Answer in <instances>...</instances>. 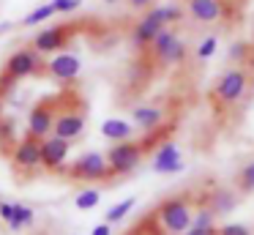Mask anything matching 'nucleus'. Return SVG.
<instances>
[{
  "label": "nucleus",
  "mask_w": 254,
  "mask_h": 235,
  "mask_svg": "<svg viewBox=\"0 0 254 235\" xmlns=\"http://www.w3.org/2000/svg\"><path fill=\"white\" fill-rule=\"evenodd\" d=\"M11 158H14V167L22 169V172H33V169H39L41 167V140L25 134L22 140L17 142Z\"/></svg>",
  "instance_id": "obj_10"
},
{
  "label": "nucleus",
  "mask_w": 254,
  "mask_h": 235,
  "mask_svg": "<svg viewBox=\"0 0 254 235\" xmlns=\"http://www.w3.org/2000/svg\"><path fill=\"white\" fill-rule=\"evenodd\" d=\"M150 11H153V16H156V19H161L164 25H175V22L183 19V8H181V5H175V3L153 5Z\"/></svg>",
  "instance_id": "obj_18"
},
{
  "label": "nucleus",
  "mask_w": 254,
  "mask_h": 235,
  "mask_svg": "<svg viewBox=\"0 0 254 235\" xmlns=\"http://www.w3.org/2000/svg\"><path fill=\"white\" fill-rule=\"evenodd\" d=\"M126 235H139V230H134V233H126Z\"/></svg>",
  "instance_id": "obj_36"
},
{
  "label": "nucleus",
  "mask_w": 254,
  "mask_h": 235,
  "mask_svg": "<svg viewBox=\"0 0 254 235\" xmlns=\"http://www.w3.org/2000/svg\"><path fill=\"white\" fill-rule=\"evenodd\" d=\"M150 3H153V0H128V5H131V8H148Z\"/></svg>",
  "instance_id": "obj_33"
},
{
  "label": "nucleus",
  "mask_w": 254,
  "mask_h": 235,
  "mask_svg": "<svg viewBox=\"0 0 254 235\" xmlns=\"http://www.w3.org/2000/svg\"><path fill=\"white\" fill-rule=\"evenodd\" d=\"M243 66H246L249 74H254V44H249V58H246V63H243Z\"/></svg>",
  "instance_id": "obj_32"
},
{
  "label": "nucleus",
  "mask_w": 254,
  "mask_h": 235,
  "mask_svg": "<svg viewBox=\"0 0 254 235\" xmlns=\"http://www.w3.org/2000/svg\"><path fill=\"white\" fill-rule=\"evenodd\" d=\"M28 224H33V211H30L28 205H19V202H17L8 227H11V230H22V227H28Z\"/></svg>",
  "instance_id": "obj_21"
},
{
  "label": "nucleus",
  "mask_w": 254,
  "mask_h": 235,
  "mask_svg": "<svg viewBox=\"0 0 254 235\" xmlns=\"http://www.w3.org/2000/svg\"><path fill=\"white\" fill-rule=\"evenodd\" d=\"M191 216H194V202L186 194L178 197H167L153 213V222L161 227V235H183L191 227Z\"/></svg>",
  "instance_id": "obj_1"
},
{
  "label": "nucleus",
  "mask_w": 254,
  "mask_h": 235,
  "mask_svg": "<svg viewBox=\"0 0 254 235\" xmlns=\"http://www.w3.org/2000/svg\"><path fill=\"white\" fill-rule=\"evenodd\" d=\"M175 38H178V36H175V30H172L170 25L161 27V30L156 33V38L150 41V52H153V58L164 63L167 55H170V49H172V44H175Z\"/></svg>",
  "instance_id": "obj_16"
},
{
  "label": "nucleus",
  "mask_w": 254,
  "mask_h": 235,
  "mask_svg": "<svg viewBox=\"0 0 254 235\" xmlns=\"http://www.w3.org/2000/svg\"><path fill=\"white\" fill-rule=\"evenodd\" d=\"M227 58L232 60V63H246V58H249V44L246 41H235L230 47V52H227Z\"/></svg>",
  "instance_id": "obj_26"
},
{
  "label": "nucleus",
  "mask_w": 254,
  "mask_h": 235,
  "mask_svg": "<svg viewBox=\"0 0 254 235\" xmlns=\"http://www.w3.org/2000/svg\"><path fill=\"white\" fill-rule=\"evenodd\" d=\"M183 58H186V44H183L181 38H175V44H172V49H170L164 63H183Z\"/></svg>",
  "instance_id": "obj_29"
},
{
  "label": "nucleus",
  "mask_w": 254,
  "mask_h": 235,
  "mask_svg": "<svg viewBox=\"0 0 254 235\" xmlns=\"http://www.w3.org/2000/svg\"><path fill=\"white\" fill-rule=\"evenodd\" d=\"M99 200H101L99 189H85V191H79V194H77V208H79V211H88V208L99 205Z\"/></svg>",
  "instance_id": "obj_23"
},
{
  "label": "nucleus",
  "mask_w": 254,
  "mask_h": 235,
  "mask_svg": "<svg viewBox=\"0 0 254 235\" xmlns=\"http://www.w3.org/2000/svg\"><path fill=\"white\" fill-rule=\"evenodd\" d=\"M44 69V63H41V55L36 52V49H17V52L11 55V58L6 60V66H3V82L0 85H14V82H22L28 79V77L39 74V71Z\"/></svg>",
  "instance_id": "obj_4"
},
{
  "label": "nucleus",
  "mask_w": 254,
  "mask_h": 235,
  "mask_svg": "<svg viewBox=\"0 0 254 235\" xmlns=\"http://www.w3.org/2000/svg\"><path fill=\"white\" fill-rule=\"evenodd\" d=\"M68 153H71V142L63 140V137H44L41 140V167L50 169V172H61L63 164H66Z\"/></svg>",
  "instance_id": "obj_7"
},
{
  "label": "nucleus",
  "mask_w": 254,
  "mask_h": 235,
  "mask_svg": "<svg viewBox=\"0 0 254 235\" xmlns=\"http://www.w3.org/2000/svg\"><path fill=\"white\" fill-rule=\"evenodd\" d=\"M161 27H167V25H164L161 19H156L153 11H148V14H145L142 19H139L137 25L131 27V44H134L137 49H148L150 41L156 38V33H159Z\"/></svg>",
  "instance_id": "obj_12"
},
{
  "label": "nucleus",
  "mask_w": 254,
  "mask_h": 235,
  "mask_svg": "<svg viewBox=\"0 0 254 235\" xmlns=\"http://www.w3.org/2000/svg\"><path fill=\"white\" fill-rule=\"evenodd\" d=\"M183 235H216V227H205V230H199V227H189Z\"/></svg>",
  "instance_id": "obj_30"
},
{
  "label": "nucleus",
  "mask_w": 254,
  "mask_h": 235,
  "mask_svg": "<svg viewBox=\"0 0 254 235\" xmlns=\"http://www.w3.org/2000/svg\"><path fill=\"white\" fill-rule=\"evenodd\" d=\"M55 16V8H52V3H44V5H39V8H33L28 16L22 19V25L25 27H33V25H44L47 19H52Z\"/></svg>",
  "instance_id": "obj_19"
},
{
  "label": "nucleus",
  "mask_w": 254,
  "mask_h": 235,
  "mask_svg": "<svg viewBox=\"0 0 254 235\" xmlns=\"http://www.w3.org/2000/svg\"><path fill=\"white\" fill-rule=\"evenodd\" d=\"M47 71L55 77L58 82H74L82 71V60H79L77 52H68V49H61L50 58L47 63Z\"/></svg>",
  "instance_id": "obj_8"
},
{
  "label": "nucleus",
  "mask_w": 254,
  "mask_h": 235,
  "mask_svg": "<svg viewBox=\"0 0 254 235\" xmlns=\"http://www.w3.org/2000/svg\"><path fill=\"white\" fill-rule=\"evenodd\" d=\"M216 235H252L246 224H216Z\"/></svg>",
  "instance_id": "obj_27"
},
{
  "label": "nucleus",
  "mask_w": 254,
  "mask_h": 235,
  "mask_svg": "<svg viewBox=\"0 0 254 235\" xmlns=\"http://www.w3.org/2000/svg\"><path fill=\"white\" fill-rule=\"evenodd\" d=\"M79 5H82V0H52L55 14H74Z\"/></svg>",
  "instance_id": "obj_28"
},
{
  "label": "nucleus",
  "mask_w": 254,
  "mask_h": 235,
  "mask_svg": "<svg viewBox=\"0 0 254 235\" xmlns=\"http://www.w3.org/2000/svg\"><path fill=\"white\" fill-rule=\"evenodd\" d=\"M153 169H156V172H178V169H183L181 151H178L172 142H161V145H156V151H153Z\"/></svg>",
  "instance_id": "obj_13"
},
{
  "label": "nucleus",
  "mask_w": 254,
  "mask_h": 235,
  "mask_svg": "<svg viewBox=\"0 0 254 235\" xmlns=\"http://www.w3.org/2000/svg\"><path fill=\"white\" fill-rule=\"evenodd\" d=\"M134 208V197H128V200H123V202H118L115 208H110L107 211V224H112V222H121L123 216H126L128 211Z\"/></svg>",
  "instance_id": "obj_24"
},
{
  "label": "nucleus",
  "mask_w": 254,
  "mask_h": 235,
  "mask_svg": "<svg viewBox=\"0 0 254 235\" xmlns=\"http://www.w3.org/2000/svg\"><path fill=\"white\" fill-rule=\"evenodd\" d=\"M246 90H249V71L243 69V66H232V69H227L224 74L216 79L213 101L219 104V107H232V104H238L246 96Z\"/></svg>",
  "instance_id": "obj_3"
},
{
  "label": "nucleus",
  "mask_w": 254,
  "mask_h": 235,
  "mask_svg": "<svg viewBox=\"0 0 254 235\" xmlns=\"http://www.w3.org/2000/svg\"><path fill=\"white\" fill-rule=\"evenodd\" d=\"M11 216H14V205H8V202H0V219L11 222Z\"/></svg>",
  "instance_id": "obj_31"
},
{
  "label": "nucleus",
  "mask_w": 254,
  "mask_h": 235,
  "mask_svg": "<svg viewBox=\"0 0 254 235\" xmlns=\"http://www.w3.org/2000/svg\"><path fill=\"white\" fill-rule=\"evenodd\" d=\"M156 145V137H148V140H123V142H112V148L104 153L107 158V167H110L112 178L115 175H128L134 172V169L139 167V161L145 158V153H148V148Z\"/></svg>",
  "instance_id": "obj_2"
},
{
  "label": "nucleus",
  "mask_w": 254,
  "mask_h": 235,
  "mask_svg": "<svg viewBox=\"0 0 254 235\" xmlns=\"http://www.w3.org/2000/svg\"><path fill=\"white\" fill-rule=\"evenodd\" d=\"M104 3H107V5H112V3H118V0H104Z\"/></svg>",
  "instance_id": "obj_35"
},
{
  "label": "nucleus",
  "mask_w": 254,
  "mask_h": 235,
  "mask_svg": "<svg viewBox=\"0 0 254 235\" xmlns=\"http://www.w3.org/2000/svg\"><path fill=\"white\" fill-rule=\"evenodd\" d=\"M58 101L61 98H44L39 101L28 115V134L36 137V140H44V137L52 134V123H55V115H58Z\"/></svg>",
  "instance_id": "obj_6"
},
{
  "label": "nucleus",
  "mask_w": 254,
  "mask_h": 235,
  "mask_svg": "<svg viewBox=\"0 0 254 235\" xmlns=\"http://www.w3.org/2000/svg\"><path fill=\"white\" fill-rule=\"evenodd\" d=\"M101 134L112 142H123V140H131L134 137V129H131V123H126L121 118H110L101 123Z\"/></svg>",
  "instance_id": "obj_17"
},
{
  "label": "nucleus",
  "mask_w": 254,
  "mask_h": 235,
  "mask_svg": "<svg viewBox=\"0 0 254 235\" xmlns=\"http://www.w3.org/2000/svg\"><path fill=\"white\" fill-rule=\"evenodd\" d=\"M238 189L241 191H254V161L241 169V175H238Z\"/></svg>",
  "instance_id": "obj_25"
},
{
  "label": "nucleus",
  "mask_w": 254,
  "mask_h": 235,
  "mask_svg": "<svg viewBox=\"0 0 254 235\" xmlns=\"http://www.w3.org/2000/svg\"><path fill=\"white\" fill-rule=\"evenodd\" d=\"M90 235H110V224H99Z\"/></svg>",
  "instance_id": "obj_34"
},
{
  "label": "nucleus",
  "mask_w": 254,
  "mask_h": 235,
  "mask_svg": "<svg viewBox=\"0 0 254 235\" xmlns=\"http://www.w3.org/2000/svg\"><path fill=\"white\" fill-rule=\"evenodd\" d=\"M131 120H134L137 129H142L145 134H150V131H159V126L164 123V109L153 107V104H142V107H137L131 112Z\"/></svg>",
  "instance_id": "obj_14"
},
{
  "label": "nucleus",
  "mask_w": 254,
  "mask_h": 235,
  "mask_svg": "<svg viewBox=\"0 0 254 235\" xmlns=\"http://www.w3.org/2000/svg\"><path fill=\"white\" fill-rule=\"evenodd\" d=\"M66 175L71 180H82V183H90V180H107L112 178L110 167H107V158L104 153H82V156L77 158L74 164H68L66 167Z\"/></svg>",
  "instance_id": "obj_5"
},
{
  "label": "nucleus",
  "mask_w": 254,
  "mask_h": 235,
  "mask_svg": "<svg viewBox=\"0 0 254 235\" xmlns=\"http://www.w3.org/2000/svg\"><path fill=\"white\" fill-rule=\"evenodd\" d=\"M216 49H219V36H205L202 41H199V47H197V60L213 58Z\"/></svg>",
  "instance_id": "obj_22"
},
{
  "label": "nucleus",
  "mask_w": 254,
  "mask_h": 235,
  "mask_svg": "<svg viewBox=\"0 0 254 235\" xmlns=\"http://www.w3.org/2000/svg\"><path fill=\"white\" fill-rule=\"evenodd\" d=\"M189 14H191L194 22H202V25H210L221 16V3L219 0H189L186 3Z\"/></svg>",
  "instance_id": "obj_15"
},
{
  "label": "nucleus",
  "mask_w": 254,
  "mask_h": 235,
  "mask_svg": "<svg viewBox=\"0 0 254 235\" xmlns=\"http://www.w3.org/2000/svg\"><path fill=\"white\" fill-rule=\"evenodd\" d=\"M68 27L66 25H52V27H44V30H39L36 33V38H33V49L39 55H55V52H61V49H66V44H68Z\"/></svg>",
  "instance_id": "obj_11"
},
{
  "label": "nucleus",
  "mask_w": 254,
  "mask_h": 235,
  "mask_svg": "<svg viewBox=\"0 0 254 235\" xmlns=\"http://www.w3.org/2000/svg\"><path fill=\"white\" fill-rule=\"evenodd\" d=\"M232 208H235V194H232V191H216L213 200H210V211H213L216 216L232 211Z\"/></svg>",
  "instance_id": "obj_20"
},
{
  "label": "nucleus",
  "mask_w": 254,
  "mask_h": 235,
  "mask_svg": "<svg viewBox=\"0 0 254 235\" xmlns=\"http://www.w3.org/2000/svg\"><path fill=\"white\" fill-rule=\"evenodd\" d=\"M82 131H85V112L82 109H66V107L58 109L55 123H52V134L74 142V140H79Z\"/></svg>",
  "instance_id": "obj_9"
}]
</instances>
